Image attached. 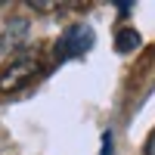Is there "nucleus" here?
Returning a JSON list of instances; mask_svg holds the SVG:
<instances>
[{"instance_id": "obj_1", "label": "nucleus", "mask_w": 155, "mask_h": 155, "mask_svg": "<svg viewBox=\"0 0 155 155\" xmlns=\"http://www.w3.org/2000/svg\"><path fill=\"white\" fill-rule=\"evenodd\" d=\"M37 59L34 56H19L16 62H9V65L0 71V93H16L19 87H25L37 74Z\"/></svg>"}, {"instance_id": "obj_2", "label": "nucleus", "mask_w": 155, "mask_h": 155, "mask_svg": "<svg viewBox=\"0 0 155 155\" xmlns=\"http://www.w3.org/2000/svg\"><path fill=\"white\" fill-rule=\"evenodd\" d=\"M93 47V31L90 25H71V28L59 37L56 44V59H74V56H84L87 50Z\"/></svg>"}, {"instance_id": "obj_3", "label": "nucleus", "mask_w": 155, "mask_h": 155, "mask_svg": "<svg viewBox=\"0 0 155 155\" xmlns=\"http://www.w3.org/2000/svg\"><path fill=\"white\" fill-rule=\"evenodd\" d=\"M25 37H28V19H9L3 25V31H0V50L12 53V50H19L25 44Z\"/></svg>"}, {"instance_id": "obj_4", "label": "nucleus", "mask_w": 155, "mask_h": 155, "mask_svg": "<svg viewBox=\"0 0 155 155\" xmlns=\"http://www.w3.org/2000/svg\"><path fill=\"white\" fill-rule=\"evenodd\" d=\"M140 44V34L137 31H130V28H124V31H118V37H115V47H118V53H130V50H137Z\"/></svg>"}, {"instance_id": "obj_5", "label": "nucleus", "mask_w": 155, "mask_h": 155, "mask_svg": "<svg viewBox=\"0 0 155 155\" xmlns=\"http://www.w3.org/2000/svg\"><path fill=\"white\" fill-rule=\"evenodd\" d=\"M31 6H34V9H41V12H50V9H59V3H41V0H31Z\"/></svg>"}, {"instance_id": "obj_6", "label": "nucleus", "mask_w": 155, "mask_h": 155, "mask_svg": "<svg viewBox=\"0 0 155 155\" xmlns=\"http://www.w3.org/2000/svg\"><path fill=\"white\" fill-rule=\"evenodd\" d=\"M102 155H112V134H102Z\"/></svg>"}, {"instance_id": "obj_7", "label": "nucleus", "mask_w": 155, "mask_h": 155, "mask_svg": "<svg viewBox=\"0 0 155 155\" xmlns=\"http://www.w3.org/2000/svg\"><path fill=\"white\" fill-rule=\"evenodd\" d=\"M146 155H155V130H152L149 140H146Z\"/></svg>"}]
</instances>
